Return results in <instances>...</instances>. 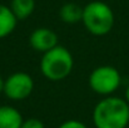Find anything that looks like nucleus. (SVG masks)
Wrapping results in <instances>:
<instances>
[{"label":"nucleus","mask_w":129,"mask_h":128,"mask_svg":"<svg viewBox=\"0 0 129 128\" xmlns=\"http://www.w3.org/2000/svg\"><path fill=\"white\" fill-rule=\"evenodd\" d=\"M95 128H127L129 126V104L119 97H105L93 109Z\"/></svg>","instance_id":"1"},{"label":"nucleus","mask_w":129,"mask_h":128,"mask_svg":"<svg viewBox=\"0 0 129 128\" xmlns=\"http://www.w3.org/2000/svg\"><path fill=\"white\" fill-rule=\"evenodd\" d=\"M74 58L72 53L61 45L44 53L40 59V72L48 81L60 82L73 70Z\"/></svg>","instance_id":"2"},{"label":"nucleus","mask_w":129,"mask_h":128,"mask_svg":"<svg viewBox=\"0 0 129 128\" xmlns=\"http://www.w3.org/2000/svg\"><path fill=\"white\" fill-rule=\"evenodd\" d=\"M114 13L112 8L99 0H94L83 6L82 23L85 29L95 37L107 35L114 27Z\"/></svg>","instance_id":"3"},{"label":"nucleus","mask_w":129,"mask_h":128,"mask_svg":"<svg viewBox=\"0 0 129 128\" xmlns=\"http://www.w3.org/2000/svg\"><path fill=\"white\" fill-rule=\"evenodd\" d=\"M88 83L94 93L109 97L120 87L122 77L117 68L112 65H100L90 73Z\"/></svg>","instance_id":"4"},{"label":"nucleus","mask_w":129,"mask_h":128,"mask_svg":"<svg viewBox=\"0 0 129 128\" xmlns=\"http://www.w3.org/2000/svg\"><path fill=\"white\" fill-rule=\"evenodd\" d=\"M34 90V81L30 74L25 72H16L10 74L4 82V94L14 102L26 99Z\"/></svg>","instance_id":"5"},{"label":"nucleus","mask_w":129,"mask_h":128,"mask_svg":"<svg viewBox=\"0 0 129 128\" xmlns=\"http://www.w3.org/2000/svg\"><path fill=\"white\" fill-rule=\"evenodd\" d=\"M30 46L39 53H46L58 44V35L49 28H37L29 37Z\"/></svg>","instance_id":"6"},{"label":"nucleus","mask_w":129,"mask_h":128,"mask_svg":"<svg viewBox=\"0 0 129 128\" xmlns=\"http://www.w3.org/2000/svg\"><path fill=\"white\" fill-rule=\"evenodd\" d=\"M24 122L21 113L11 106H0V128H20Z\"/></svg>","instance_id":"7"},{"label":"nucleus","mask_w":129,"mask_h":128,"mask_svg":"<svg viewBox=\"0 0 129 128\" xmlns=\"http://www.w3.org/2000/svg\"><path fill=\"white\" fill-rule=\"evenodd\" d=\"M18 21L19 20L13 14L10 6L0 4V39L10 35L15 30Z\"/></svg>","instance_id":"8"},{"label":"nucleus","mask_w":129,"mask_h":128,"mask_svg":"<svg viewBox=\"0 0 129 128\" xmlns=\"http://www.w3.org/2000/svg\"><path fill=\"white\" fill-rule=\"evenodd\" d=\"M59 18L65 24H77L82 21L83 8L77 3H65L59 9Z\"/></svg>","instance_id":"9"},{"label":"nucleus","mask_w":129,"mask_h":128,"mask_svg":"<svg viewBox=\"0 0 129 128\" xmlns=\"http://www.w3.org/2000/svg\"><path fill=\"white\" fill-rule=\"evenodd\" d=\"M9 6L18 20H25L34 13L35 0H11Z\"/></svg>","instance_id":"10"},{"label":"nucleus","mask_w":129,"mask_h":128,"mask_svg":"<svg viewBox=\"0 0 129 128\" xmlns=\"http://www.w3.org/2000/svg\"><path fill=\"white\" fill-rule=\"evenodd\" d=\"M20 128H45V126L38 118H28V119H24Z\"/></svg>","instance_id":"11"},{"label":"nucleus","mask_w":129,"mask_h":128,"mask_svg":"<svg viewBox=\"0 0 129 128\" xmlns=\"http://www.w3.org/2000/svg\"><path fill=\"white\" fill-rule=\"evenodd\" d=\"M58 128H88L85 123L80 122V121H77V119H69V121H65L63 122Z\"/></svg>","instance_id":"12"},{"label":"nucleus","mask_w":129,"mask_h":128,"mask_svg":"<svg viewBox=\"0 0 129 128\" xmlns=\"http://www.w3.org/2000/svg\"><path fill=\"white\" fill-rule=\"evenodd\" d=\"M4 82H5V81L0 77V93H3V92H4Z\"/></svg>","instance_id":"13"},{"label":"nucleus","mask_w":129,"mask_h":128,"mask_svg":"<svg viewBox=\"0 0 129 128\" xmlns=\"http://www.w3.org/2000/svg\"><path fill=\"white\" fill-rule=\"evenodd\" d=\"M124 99L127 100V103L129 104V85L127 87V89H125V98Z\"/></svg>","instance_id":"14"}]
</instances>
